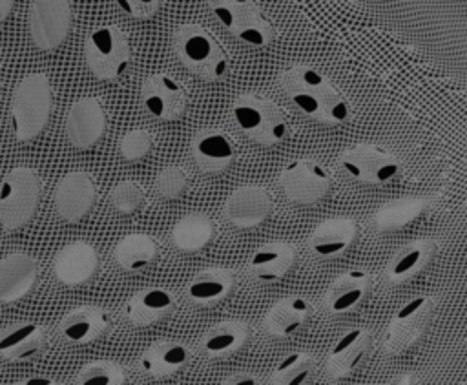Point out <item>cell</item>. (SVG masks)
<instances>
[{
	"label": "cell",
	"instance_id": "obj_5",
	"mask_svg": "<svg viewBox=\"0 0 467 385\" xmlns=\"http://www.w3.org/2000/svg\"><path fill=\"white\" fill-rule=\"evenodd\" d=\"M217 22L239 42L266 47L275 38L274 26L263 16L255 0H204Z\"/></svg>",
	"mask_w": 467,
	"mask_h": 385
},
{
	"label": "cell",
	"instance_id": "obj_42",
	"mask_svg": "<svg viewBox=\"0 0 467 385\" xmlns=\"http://www.w3.org/2000/svg\"><path fill=\"white\" fill-rule=\"evenodd\" d=\"M15 0H0V24L9 16Z\"/></svg>",
	"mask_w": 467,
	"mask_h": 385
},
{
	"label": "cell",
	"instance_id": "obj_32",
	"mask_svg": "<svg viewBox=\"0 0 467 385\" xmlns=\"http://www.w3.org/2000/svg\"><path fill=\"white\" fill-rule=\"evenodd\" d=\"M213 237V223L208 215L193 212L184 217H181L173 230H171V241L175 248L182 252H197L204 248Z\"/></svg>",
	"mask_w": 467,
	"mask_h": 385
},
{
	"label": "cell",
	"instance_id": "obj_29",
	"mask_svg": "<svg viewBox=\"0 0 467 385\" xmlns=\"http://www.w3.org/2000/svg\"><path fill=\"white\" fill-rule=\"evenodd\" d=\"M234 288V272L228 268H206L186 285V297L197 307H213Z\"/></svg>",
	"mask_w": 467,
	"mask_h": 385
},
{
	"label": "cell",
	"instance_id": "obj_2",
	"mask_svg": "<svg viewBox=\"0 0 467 385\" xmlns=\"http://www.w3.org/2000/svg\"><path fill=\"white\" fill-rule=\"evenodd\" d=\"M171 46L181 64L206 82L223 80L230 71L226 49L199 24L177 26L171 33Z\"/></svg>",
	"mask_w": 467,
	"mask_h": 385
},
{
	"label": "cell",
	"instance_id": "obj_15",
	"mask_svg": "<svg viewBox=\"0 0 467 385\" xmlns=\"http://www.w3.org/2000/svg\"><path fill=\"white\" fill-rule=\"evenodd\" d=\"M270 193L255 184L235 188L224 201V217L237 228H252L261 224L272 213Z\"/></svg>",
	"mask_w": 467,
	"mask_h": 385
},
{
	"label": "cell",
	"instance_id": "obj_39",
	"mask_svg": "<svg viewBox=\"0 0 467 385\" xmlns=\"http://www.w3.org/2000/svg\"><path fill=\"white\" fill-rule=\"evenodd\" d=\"M113 4L124 15L144 20V18H151L159 11L162 0H113Z\"/></svg>",
	"mask_w": 467,
	"mask_h": 385
},
{
	"label": "cell",
	"instance_id": "obj_40",
	"mask_svg": "<svg viewBox=\"0 0 467 385\" xmlns=\"http://www.w3.org/2000/svg\"><path fill=\"white\" fill-rule=\"evenodd\" d=\"M223 385H257L259 380L254 374H232L221 381Z\"/></svg>",
	"mask_w": 467,
	"mask_h": 385
},
{
	"label": "cell",
	"instance_id": "obj_7",
	"mask_svg": "<svg viewBox=\"0 0 467 385\" xmlns=\"http://www.w3.org/2000/svg\"><path fill=\"white\" fill-rule=\"evenodd\" d=\"M40 179L33 168L16 166L0 182V224L5 232L24 226L35 213Z\"/></svg>",
	"mask_w": 467,
	"mask_h": 385
},
{
	"label": "cell",
	"instance_id": "obj_34",
	"mask_svg": "<svg viewBox=\"0 0 467 385\" xmlns=\"http://www.w3.org/2000/svg\"><path fill=\"white\" fill-rule=\"evenodd\" d=\"M316 359L306 352H292L279 361L270 383L274 385H305L312 381Z\"/></svg>",
	"mask_w": 467,
	"mask_h": 385
},
{
	"label": "cell",
	"instance_id": "obj_21",
	"mask_svg": "<svg viewBox=\"0 0 467 385\" xmlns=\"http://www.w3.org/2000/svg\"><path fill=\"white\" fill-rule=\"evenodd\" d=\"M175 308V296L162 286L140 288L133 294L122 308L126 321L137 327H148L164 319Z\"/></svg>",
	"mask_w": 467,
	"mask_h": 385
},
{
	"label": "cell",
	"instance_id": "obj_31",
	"mask_svg": "<svg viewBox=\"0 0 467 385\" xmlns=\"http://www.w3.org/2000/svg\"><path fill=\"white\" fill-rule=\"evenodd\" d=\"M248 338V328L241 321L226 319L208 328L201 339V350L208 358H224L237 352Z\"/></svg>",
	"mask_w": 467,
	"mask_h": 385
},
{
	"label": "cell",
	"instance_id": "obj_6",
	"mask_svg": "<svg viewBox=\"0 0 467 385\" xmlns=\"http://www.w3.org/2000/svg\"><path fill=\"white\" fill-rule=\"evenodd\" d=\"M84 60L99 80L122 77L131 64V46L117 26L95 27L84 40Z\"/></svg>",
	"mask_w": 467,
	"mask_h": 385
},
{
	"label": "cell",
	"instance_id": "obj_3",
	"mask_svg": "<svg viewBox=\"0 0 467 385\" xmlns=\"http://www.w3.org/2000/svg\"><path fill=\"white\" fill-rule=\"evenodd\" d=\"M11 126L18 140L36 137L47 124L51 111V86L44 73L26 75L11 97Z\"/></svg>",
	"mask_w": 467,
	"mask_h": 385
},
{
	"label": "cell",
	"instance_id": "obj_19",
	"mask_svg": "<svg viewBox=\"0 0 467 385\" xmlns=\"http://www.w3.org/2000/svg\"><path fill=\"white\" fill-rule=\"evenodd\" d=\"M372 288V274L363 268H352L341 274L325 296V310L339 316L356 310Z\"/></svg>",
	"mask_w": 467,
	"mask_h": 385
},
{
	"label": "cell",
	"instance_id": "obj_14",
	"mask_svg": "<svg viewBox=\"0 0 467 385\" xmlns=\"http://www.w3.org/2000/svg\"><path fill=\"white\" fill-rule=\"evenodd\" d=\"M95 201V184L86 172H69L66 173L53 193V204L57 213L67 221H80L93 206Z\"/></svg>",
	"mask_w": 467,
	"mask_h": 385
},
{
	"label": "cell",
	"instance_id": "obj_36",
	"mask_svg": "<svg viewBox=\"0 0 467 385\" xmlns=\"http://www.w3.org/2000/svg\"><path fill=\"white\" fill-rule=\"evenodd\" d=\"M108 199H109V204L117 212L131 213L139 206H142V203L146 199V193H144V188L139 182H135V181H122V182H119L117 186L111 188Z\"/></svg>",
	"mask_w": 467,
	"mask_h": 385
},
{
	"label": "cell",
	"instance_id": "obj_12",
	"mask_svg": "<svg viewBox=\"0 0 467 385\" xmlns=\"http://www.w3.org/2000/svg\"><path fill=\"white\" fill-rule=\"evenodd\" d=\"M140 104L157 120H175L186 109L188 93L177 78L166 73H151L142 80Z\"/></svg>",
	"mask_w": 467,
	"mask_h": 385
},
{
	"label": "cell",
	"instance_id": "obj_38",
	"mask_svg": "<svg viewBox=\"0 0 467 385\" xmlns=\"http://www.w3.org/2000/svg\"><path fill=\"white\" fill-rule=\"evenodd\" d=\"M151 146H153V135L148 130L137 128L124 133V137L120 139L119 150L126 161H140L142 157L148 155Z\"/></svg>",
	"mask_w": 467,
	"mask_h": 385
},
{
	"label": "cell",
	"instance_id": "obj_30",
	"mask_svg": "<svg viewBox=\"0 0 467 385\" xmlns=\"http://www.w3.org/2000/svg\"><path fill=\"white\" fill-rule=\"evenodd\" d=\"M159 245L157 241L148 234H128L124 235L111 252L113 261L130 274L144 270L157 255Z\"/></svg>",
	"mask_w": 467,
	"mask_h": 385
},
{
	"label": "cell",
	"instance_id": "obj_23",
	"mask_svg": "<svg viewBox=\"0 0 467 385\" xmlns=\"http://www.w3.org/2000/svg\"><path fill=\"white\" fill-rule=\"evenodd\" d=\"M370 349V332L365 328H350L343 332L327 356V370L336 376H347L356 370L367 358Z\"/></svg>",
	"mask_w": 467,
	"mask_h": 385
},
{
	"label": "cell",
	"instance_id": "obj_4",
	"mask_svg": "<svg viewBox=\"0 0 467 385\" xmlns=\"http://www.w3.org/2000/svg\"><path fill=\"white\" fill-rule=\"evenodd\" d=\"M235 126L254 142L274 146L288 139L290 122L285 111L259 95H241L232 104Z\"/></svg>",
	"mask_w": 467,
	"mask_h": 385
},
{
	"label": "cell",
	"instance_id": "obj_27",
	"mask_svg": "<svg viewBox=\"0 0 467 385\" xmlns=\"http://www.w3.org/2000/svg\"><path fill=\"white\" fill-rule=\"evenodd\" d=\"M312 305L306 297L292 294L279 299L265 316L263 327L270 336L288 338L296 334L308 319Z\"/></svg>",
	"mask_w": 467,
	"mask_h": 385
},
{
	"label": "cell",
	"instance_id": "obj_10",
	"mask_svg": "<svg viewBox=\"0 0 467 385\" xmlns=\"http://www.w3.org/2000/svg\"><path fill=\"white\" fill-rule=\"evenodd\" d=\"M337 162L350 179L363 184H383L401 172V162L396 155L365 142L343 151Z\"/></svg>",
	"mask_w": 467,
	"mask_h": 385
},
{
	"label": "cell",
	"instance_id": "obj_11",
	"mask_svg": "<svg viewBox=\"0 0 467 385\" xmlns=\"http://www.w3.org/2000/svg\"><path fill=\"white\" fill-rule=\"evenodd\" d=\"M27 26L31 40L38 49H57L71 27L69 0H33Z\"/></svg>",
	"mask_w": 467,
	"mask_h": 385
},
{
	"label": "cell",
	"instance_id": "obj_8",
	"mask_svg": "<svg viewBox=\"0 0 467 385\" xmlns=\"http://www.w3.org/2000/svg\"><path fill=\"white\" fill-rule=\"evenodd\" d=\"M436 297L416 296L403 303L392 316L383 339V350L398 356L409 350L427 330L434 317Z\"/></svg>",
	"mask_w": 467,
	"mask_h": 385
},
{
	"label": "cell",
	"instance_id": "obj_33",
	"mask_svg": "<svg viewBox=\"0 0 467 385\" xmlns=\"http://www.w3.org/2000/svg\"><path fill=\"white\" fill-rule=\"evenodd\" d=\"M427 208L425 199H398L383 204L376 215L374 224L379 232H396L414 219H418Z\"/></svg>",
	"mask_w": 467,
	"mask_h": 385
},
{
	"label": "cell",
	"instance_id": "obj_26",
	"mask_svg": "<svg viewBox=\"0 0 467 385\" xmlns=\"http://www.w3.org/2000/svg\"><path fill=\"white\" fill-rule=\"evenodd\" d=\"M296 250L288 243H266L248 261V276L257 283H275L292 268Z\"/></svg>",
	"mask_w": 467,
	"mask_h": 385
},
{
	"label": "cell",
	"instance_id": "obj_35",
	"mask_svg": "<svg viewBox=\"0 0 467 385\" xmlns=\"http://www.w3.org/2000/svg\"><path fill=\"white\" fill-rule=\"evenodd\" d=\"M77 385H122L126 383V372L122 365L108 359L86 363L75 376Z\"/></svg>",
	"mask_w": 467,
	"mask_h": 385
},
{
	"label": "cell",
	"instance_id": "obj_1",
	"mask_svg": "<svg viewBox=\"0 0 467 385\" xmlns=\"http://www.w3.org/2000/svg\"><path fill=\"white\" fill-rule=\"evenodd\" d=\"M277 84L288 100L308 119L321 124H343L352 109L347 97L317 69L292 66L285 69Z\"/></svg>",
	"mask_w": 467,
	"mask_h": 385
},
{
	"label": "cell",
	"instance_id": "obj_13",
	"mask_svg": "<svg viewBox=\"0 0 467 385\" xmlns=\"http://www.w3.org/2000/svg\"><path fill=\"white\" fill-rule=\"evenodd\" d=\"M67 142L73 148L86 150L95 146L106 131V109L99 97H82L75 100L64 122Z\"/></svg>",
	"mask_w": 467,
	"mask_h": 385
},
{
	"label": "cell",
	"instance_id": "obj_20",
	"mask_svg": "<svg viewBox=\"0 0 467 385\" xmlns=\"http://www.w3.org/2000/svg\"><path fill=\"white\" fill-rule=\"evenodd\" d=\"M99 265L97 252L89 243L73 241L62 246L53 257V274L55 277L67 285H82L95 274Z\"/></svg>",
	"mask_w": 467,
	"mask_h": 385
},
{
	"label": "cell",
	"instance_id": "obj_9",
	"mask_svg": "<svg viewBox=\"0 0 467 385\" xmlns=\"http://www.w3.org/2000/svg\"><path fill=\"white\" fill-rule=\"evenodd\" d=\"M277 184L281 192L296 204H316L332 186L328 170L314 159H294L279 173Z\"/></svg>",
	"mask_w": 467,
	"mask_h": 385
},
{
	"label": "cell",
	"instance_id": "obj_25",
	"mask_svg": "<svg viewBox=\"0 0 467 385\" xmlns=\"http://www.w3.org/2000/svg\"><path fill=\"white\" fill-rule=\"evenodd\" d=\"M192 358L190 349L179 341H157L144 349L137 369L150 378H164L181 370Z\"/></svg>",
	"mask_w": 467,
	"mask_h": 385
},
{
	"label": "cell",
	"instance_id": "obj_37",
	"mask_svg": "<svg viewBox=\"0 0 467 385\" xmlns=\"http://www.w3.org/2000/svg\"><path fill=\"white\" fill-rule=\"evenodd\" d=\"M155 192L162 199H177L188 188V173L182 166L171 164L159 172L153 184Z\"/></svg>",
	"mask_w": 467,
	"mask_h": 385
},
{
	"label": "cell",
	"instance_id": "obj_22",
	"mask_svg": "<svg viewBox=\"0 0 467 385\" xmlns=\"http://www.w3.org/2000/svg\"><path fill=\"white\" fill-rule=\"evenodd\" d=\"M356 223L348 217H334L314 228L308 239V248L321 259L341 257L356 239Z\"/></svg>",
	"mask_w": 467,
	"mask_h": 385
},
{
	"label": "cell",
	"instance_id": "obj_41",
	"mask_svg": "<svg viewBox=\"0 0 467 385\" xmlns=\"http://www.w3.org/2000/svg\"><path fill=\"white\" fill-rule=\"evenodd\" d=\"M22 385H53L55 381L49 380V378H44V376H33V378H27L24 381H20Z\"/></svg>",
	"mask_w": 467,
	"mask_h": 385
},
{
	"label": "cell",
	"instance_id": "obj_24",
	"mask_svg": "<svg viewBox=\"0 0 467 385\" xmlns=\"http://www.w3.org/2000/svg\"><path fill=\"white\" fill-rule=\"evenodd\" d=\"M38 274L36 261L22 252L5 255L0 261V301L13 303L24 297L35 285Z\"/></svg>",
	"mask_w": 467,
	"mask_h": 385
},
{
	"label": "cell",
	"instance_id": "obj_16",
	"mask_svg": "<svg viewBox=\"0 0 467 385\" xmlns=\"http://www.w3.org/2000/svg\"><path fill=\"white\" fill-rule=\"evenodd\" d=\"M109 314L99 305H82L67 312L57 325V334L69 345H86L109 330Z\"/></svg>",
	"mask_w": 467,
	"mask_h": 385
},
{
	"label": "cell",
	"instance_id": "obj_28",
	"mask_svg": "<svg viewBox=\"0 0 467 385\" xmlns=\"http://www.w3.org/2000/svg\"><path fill=\"white\" fill-rule=\"evenodd\" d=\"M438 243L434 239H418L401 246L387 266V277L392 283H403L418 276L436 255Z\"/></svg>",
	"mask_w": 467,
	"mask_h": 385
},
{
	"label": "cell",
	"instance_id": "obj_17",
	"mask_svg": "<svg viewBox=\"0 0 467 385\" xmlns=\"http://www.w3.org/2000/svg\"><path fill=\"white\" fill-rule=\"evenodd\" d=\"M192 159L202 173H219L235 159V144L230 135L221 130L206 128L193 135L190 144Z\"/></svg>",
	"mask_w": 467,
	"mask_h": 385
},
{
	"label": "cell",
	"instance_id": "obj_18",
	"mask_svg": "<svg viewBox=\"0 0 467 385\" xmlns=\"http://www.w3.org/2000/svg\"><path fill=\"white\" fill-rule=\"evenodd\" d=\"M47 345V332L35 321H16L0 330V358L11 363L36 358Z\"/></svg>",
	"mask_w": 467,
	"mask_h": 385
}]
</instances>
